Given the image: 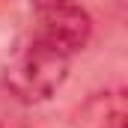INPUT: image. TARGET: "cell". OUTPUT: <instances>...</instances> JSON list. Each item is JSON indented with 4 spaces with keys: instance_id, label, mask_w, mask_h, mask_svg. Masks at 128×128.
Instances as JSON below:
<instances>
[{
    "instance_id": "obj_1",
    "label": "cell",
    "mask_w": 128,
    "mask_h": 128,
    "mask_svg": "<svg viewBox=\"0 0 128 128\" xmlns=\"http://www.w3.org/2000/svg\"><path fill=\"white\" fill-rule=\"evenodd\" d=\"M72 54L60 51L57 45L30 36L3 66V90L21 104H42L54 98L68 80Z\"/></svg>"
},
{
    "instance_id": "obj_2",
    "label": "cell",
    "mask_w": 128,
    "mask_h": 128,
    "mask_svg": "<svg viewBox=\"0 0 128 128\" xmlns=\"http://www.w3.org/2000/svg\"><path fill=\"white\" fill-rule=\"evenodd\" d=\"M39 39L57 45L66 54H78L92 39V15L80 0H30Z\"/></svg>"
}]
</instances>
